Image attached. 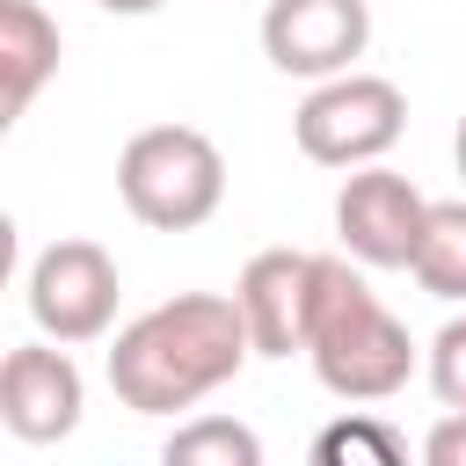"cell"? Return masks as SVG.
I'll list each match as a JSON object with an SVG mask.
<instances>
[{"instance_id":"obj_14","label":"cell","mask_w":466,"mask_h":466,"mask_svg":"<svg viewBox=\"0 0 466 466\" xmlns=\"http://www.w3.org/2000/svg\"><path fill=\"white\" fill-rule=\"evenodd\" d=\"M430 393H437L451 415H466V313L444 320L437 342H430Z\"/></svg>"},{"instance_id":"obj_4","label":"cell","mask_w":466,"mask_h":466,"mask_svg":"<svg viewBox=\"0 0 466 466\" xmlns=\"http://www.w3.org/2000/svg\"><path fill=\"white\" fill-rule=\"evenodd\" d=\"M408 131V95L386 80V73H342V80H320L299 116H291V138L313 167H379Z\"/></svg>"},{"instance_id":"obj_16","label":"cell","mask_w":466,"mask_h":466,"mask_svg":"<svg viewBox=\"0 0 466 466\" xmlns=\"http://www.w3.org/2000/svg\"><path fill=\"white\" fill-rule=\"evenodd\" d=\"M102 7H109V15H153L160 0H102Z\"/></svg>"},{"instance_id":"obj_5","label":"cell","mask_w":466,"mask_h":466,"mask_svg":"<svg viewBox=\"0 0 466 466\" xmlns=\"http://www.w3.org/2000/svg\"><path fill=\"white\" fill-rule=\"evenodd\" d=\"M22 299H29V320L44 328V342L73 350V342L109 335L116 299H124V277H116V255L102 240H51L29 262Z\"/></svg>"},{"instance_id":"obj_6","label":"cell","mask_w":466,"mask_h":466,"mask_svg":"<svg viewBox=\"0 0 466 466\" xmlns=\"http://www.w3.org/2000/svg\"><path fill=\"white\" fill-rule=\"evenodd\" d=\"M422 226H430V197L408 175H393V167L342 175V189H335V240H342L350 262H364V269H415Z\"/></svg>"},{"instance_id":"obj_11","label":"cell","mask_w":466,"mask_h":466,"mask_svg":"<svg viewBox=\"0 0 466 466\" xmlns=\"http://www.w3.org/2000/svg\"><path fill=\"white\" fill-rule=\"evenodd\" d=\"M430 299L444 306H466V197L451 204H430V226H422V248H415V269H408Z\"/></svg>"},{"instance_id":"obj_10","label":"cell","mask_w":466,"mask_h":466,"mask_svg":"<svg viewBox=\"0 0 466 466\" xmlns=\"http://www.w3.org/2000/svg\"><path fill=\"white\" fill-rule=\"evenodd\" d=\"M58 22L36 0H0V124H22L44 80L58 73Z\"/></svg>"},{"instance_id":"obj_15","label":"cell","mask_w":466,"mask_h":466,"mask_svg":"<svg viewBox=\"0 0 466 466\" xmlns=\"http://www.w3.org/2000/svg\"><path fill=\"white\" fill-rule=\"evenodd\" d=\"M422 466H466V415L430 422V437H422Z\"/></svg>"},{"instance_id":"obj_8","label":"cell","mask_w":466,"mask_h":466,"mask_svg":"<svg viewBox=\"0 0 466 466\" xmlns=\"http://www.w3.org/2000/svg\"><path fill=\"white\" fill-rule=\"evenodd\" d=\"M313 284H320V255H306V248H262V255H248V269L233 284V306L248 320L255 357H306Z\"/></svg>"},{"instance_id":"obj_3","label":"cell","mask_w":466,"mask_h":466,"mask_svg":"<svg viewBox=\"0 0 466 466\" xmlns=\"http://www.w3.org/2000/svg\"><path fill=\"white\" fill-rule=\"evenodd\" d=\"M116 197L153 233H189L226 204V153L197 124H146L116 153Z\"/></svg>"},{"instance_id":"obj_17","label":"cell","mask_w":466,"mask_h":466,"mask_svg":"<svg viewBox=\"0 0 466 466\" xmlns=\"http://www.w3.org/2000/svg\"><path fill=\"white\" fill-rule=\"evenodd\" d=\"M451 160H459V175H466V116H459V138H451Z\"/></svg>"},{"instance_id":"obj_9","label":"cell","mask_w":466,"mask_h":466,"mask_svg":"<svg viewBox=\"0 0 466 466\" xmlns=\"http://www.w3.org/2000/svg\"><path fill=\"white\" fill-rule=\"evenodd\" d=\"M80 408H87V379L80 364L58 350V342H22L7 350L0 364V422L22 437V444H58L80 430Z\"/></svg>"},{"instance_id":"obj_1","label":"cell","mask_w":466,"mask_h":466,"mask_svg":"<svg viewBox=\"0 0 466 466\" xmlns=\"http://www.w3.org/2000/svg\"><path fill=\"white\" fill-rule=\"evenodd\" d=\"M255 357L248 320L226 291H175L109 342V393L131 415H182L211 400Z\"/></svg>"},{"instance_id":"obj_12","label":"cell","mask_w":466,"mask_h":466,"mask_svg":"<svg viewBox=\"0 0 466 466\" xmlns=\"http://www.w3.org/2000/svg\"><path fill=\"white\" fill-rule=\"evenodd\" d=\"M160 466H262V437L240 415H189L160 444Z\"/></svg>"},{"instance_id":"obj_7","label":"cell","mask_w":466,"mask_h":466,"mask_svg":"<svg viewBox=\"0 0 466 466\" xmlns=\"http://www.w3.org/2000/svg\"><path fill=\"white\" fill-rule=\"evenodd\" d=\"M371 44V0H269L262 7V51L277 73L299 80H342L357 73Z\"/></svg>"},{"instance_id":"obj_2","label":"cell","mask_w":466,"mask_h":466,"mask_svg":"<svg viewBox=\"0 0 466 466\" xmlns=\"http://www.w3.org/2000/svg\"><path fill=\"white\" fill-rule=\"evenodd\" d=\"M306 364L335 400H393L415 371V342L393 320V306L342 262L320 255L313 284V328H306Z\"/></svg>"},{"instance_id":"obj_13","label":"cell","mask_w":466,"mask_h":466,"mask_svg":"<svg viewBox=\"0 0 466 466\" xmlns=\"http://www.w3.org/2000/svg\"><path fill=\"white\" fill-rule=\"evenodd\" d=\"M306 466H408V444H400L379 415H335V422L313 437Z\"/></svg>"}]
</instances>
